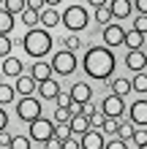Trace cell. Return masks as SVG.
Masks as SVG:
<instances>
[{
    "mask_svg": "<svg viewBox=\"0 0 147 149\" xmlns=\"http://www.w3.org/2000/svg\"><path fill=\"white\" fill-rule=\"evenodd\" d=\"M14 95H16V90L11 84H0V106H8L14 100Z\"/></svg>",
    "mask_w": 147,
    "mask_h": 149,
    "instance_id": "obj_26",
    "label": "cell"
},
{
    "mask_svg": "<svg viewBox=\"0 0 147 149\" xmlns=\"http://www.w3.org/2000/svg\"><path fill=\"white\" fill-rule=\"evenodd\" d=\"M82 68L90 79H101V81H112L115 76V68H117V57L112 54V49L103 43V46H90L87 54L82 60Z\"/></svg>",
    "mask_w": 147,
    "mask_h": 149,
    "instance_id": "obj_1",
    "label": "cell"
},
{
    "mask_svg": "<svg viewBox=\"0 0 147 149\" xmlns=\"http://www.w3.org/2000/svg\"><path fill=\"white\" fill-rule=\"evenodd\" d=\"M22 49L30 57H46L52 52V36L46 27H30L22 36Z\"/></svg>",
    "mask_w": 147,
    "mask_h": 149,
    "instance_id": "obj_2",
    "label": "cell"
},
{
    "mask_svg": "<svg viewBox=\"0 0 147 149\" xmlns=\"http://www.w3.org/2000/svg\"><path fill=\"white\" fill-rule=\"evenodd\" d=\"M44 146H46V149H63V138H60V136H52Z\"/></svg>",
    "mask_w": 147,
    "mask_h": 149,
    "instance_id": "obj_39",
    "label": "cell"
},
{
    "mask_svg": "<svg viewBox=\"0 0 147 149\" xmlns=\"http://www.w3.org/2000/svg\"><path fill=\"white\" fill-rule=\"evenodd\" d=\"M128 114H131V122H134L136 127L147 125V100H134L131 109H128Z\"/></svg>",
    "mask_w": 147,
    "mask_h": 149,
    "instance_id": "obj_10",
    "label": "cell"
},
{
    "mask_svg": "<svg viewBox=\"0 0 147 149\" xmlns=\"http://www.w3.org/2000/svg\"><path fill=\"white\" fill-rule=\"evenodd\" d=\"M11 46H14V43H11V38L0 33V57H8V54H11Z\"/></svg>",
    "mask_w": 147,
    "mask_h": 149,
    "instance_id": "obj_32",
    "label": "cell"
},
{
    "mask_svg": "<svg viewBox=\"0 0 147 149\" xmlns=\"http://www.w3.org/2000/svg\"><path fill=\"white\" fill-rule=\"evenodd\" d=\"M87 119H90V127H101V125H103V119H106V114H103V111H93Z\"/></svg>",
    "mask_w": 147,
    "mask_h": 149,
    "instance_id": "obj_34",
    "label": "cell"
},
{
    "mask_svg": "<svg viewBox=\"0 0 147 149\" xmlns=\"http://www.w3.org/2000/svg\"><path fill=\"white\" fill-rule=\"evenodd\" d=\"M11 30H14V14L3 6V8H0V33H3V36H8Z\"/></svg>",
    "mask_w": 147,
    "mask_h": 149,
    "instance_id": "obj_22",
    "label": "cell"
},
{
    "mask_svg": "<svg viewBox=\"0 0 147 149\" xmlns=\"http://www.w3.org/2000/svg\"><path fill=\"white\" fill-rule=\"evenodd\" d=\"M87 3H90L93 8H98V6H106V3H109V0H87Z\"/></svg>",
    "mask_w": 147,
    "mask_h": 149,
    "instance_id": "obj_44",
    "label": "cell"
},
{
    "mask_svg": "<svg viewBox=\"0 0 147 149\" xmlns=\"http://www.w3.org/2000/svg\"><path fill=\"white\" fill-rule=\"evenodd\" d=\"M11 149H30L27 136H11Z\"/></svg>",
    "mask_w": 147,
    "mask_h": 149,
    "instance_id": "obj_31",
    "label": "cell"
},
{
    "mask_svg": "<svg viewBox=\"0 0 147 149\" xmlns=\"http://www.w3.org/2000/svg\"><path fill=\"white\" fill-rule=\"evenodd\" d=\"M30 76L36 79V81H44V79H49V76H52V65H49V63H44V60H38V63H33Z\"/></svg>",
    "mask_w": 147,
    "mask_h": 149,
    "instance_id": "obj_20",
    "label": "cell"
},
{
    "mask_svg": "<svg viewBox=\"0 0 147 149\" xmlns=\"http://www.w3.org/2000/svg\"><path fill=\"white\" fill-rule=\"evenodd\" d=\"M52 73H57V76H71L74 71H76V52H71V49H63V52H55L52 54Z\"/></svg>",
    "mask_w": 147,
    "mask_h": 149,
    "instance_id": "obj_4",
    "label": "cell"
},
{
    "mask_svg": "<svg viewBox=\"0 0 147 149\" xmlns=\"http://www.w3.org/2000/svg\"><path fill=\"white\" fill-rule=\"evenodd\" d=\"M103 149H125V141H123L120 136H115L109 144H103Z\"/></svg>",
    "mask_w": 147,
    "mask_h": 149,
    "instance_id": "obj_37",
    "label": "cell"
},
{
    "mask_svg": "<svg viewBox=\"0 0 147 149\" xmlns=\"http://www.w3.org/2000/svg\"><path fill=\"white\" fill-rule=\"evenodd\" d=\"M117 125H120L117 117H106L101 127H103V133H106V136H117Z\"/></svg>",
    "mask_w": 147,
    "mask_h": 149,
    "instance_id": "obj_29",
    "label": "cell"
},
{
    "mask_svg": "<svg viewBox=\"0 0 147 149\" xmlns=\"http://www.w3.org/2000/svg\"><path fill=\"white\" fill-rule=\"evenodd\" d=\"M27 3V8H33V11H41V8L46 6V0H25Z\"/></svg>",
    "mask_w": 147,
    "mask_h": 149,
    "instance_id": "obj_41",
    "label": "cell"
},
{
    "mask_svg": "<svg viewBox=\"0 0 147 149\" xmlns=\"http://www.w3.org/2000/svg\"><path fill=\"white\" fill-rule=\"evenodd\" d=\"M134 130H136L134 122H120V125H117V136L123 138V141H128V138L134 136Z\"/></svg>",
    "mask_w": 147,
    "mask_h": 149,
    "instance_id": "obj_27",
    "label": "cell"
},
{
    "mask_svg": "<svg viewBox=\"0 0 147 149\" xmlns=\"http://www.w3.org/2000/svg\"><path fill=\"white\" fill-rule=\"evenodd\" d=\"M0 3H3V0H0Z\"/></svg>",
    "mask_w": 147,
    "mask_h": 149,
    "instance_id": "obj_47",
    "label": "cell"
},
{
    "mask_svg": "<svg viewBox=\"0 0 147 149\" xmlns=\"http://www.w3.org/2000/svg\"><path fill=\"white\" fill-rule=\"evenodd\" d=\"M103 43H106L109 49H115V46H123L125 43V30L120 27V24H103Z\"/></svg>",
    "mask_w": 147,
    "mask_h": 149,
    "instance_id": "obj_7",
    "label": "cell"
},
{
    "mask_svg": "<svg viewBox=\"0 0 147 149\" xmlns=\"http://www.w3.org/2000/svg\"><path fill=\"white\" fill-rule=\"evenodd\" d=\"M144 33H139V30H131V33H125V46L128 49H142L144 46Z\"/></svg>",
    "mask_w": 147,
    "mask_h": 149,
    "instance_id": "obj_23",
    "label": "cell"
},
{
    "mask_svg": "<svg viewBox=\"0 0 147 149\" xmlns=\"http://www.w3.org/2000/svg\"><path fill=\"white\" fill-rule=\"evenodd\" d=\"M8 127V114H6V106H0V130Z\"/></svg>",
    "mask_w": 147,
    "mask_h": 149,
    "instance_id": "obj_42",
    "label": "cell"
},
{
    "mask_svg": "<svg viewBox=\"0 0 147 149\" xmlns=\"http://www.w3.org/2000/svg\"><path fill=\"white\" fill-rule=\"evenodd\" d=\"M38 92H41V98L44 100H55L57 98V92H60V84H57V79H44V81H38Z\"/></svg>",
    "mask_w": 147,
    "mask_h": 149,
    "instance_id": "obj_12",
    "label": "cell"
},
{
    "mask_svg": "<svg viewBox=\"0 0 147 149\" xmlns=\"http://www.w3.org/2000/svg\"><path fill=\"white\" fill-rule=\"evenodd\" d=\"M101 111L106 114V117H117L120 119V114L125 111V103H123V98H120L117 92H112L106 100H103V106H101Z\"/></svg>",
    "mask_w": 147,
    "mask_h": 149,
    "instance_id": "obj_8",
    "label": "cell"
},
{
    "mask_svg": "<svg viewBox=\"0 0 147 149\" xmlns=\"http://www.w3.org/2000/svg\"><path fill=\"white\" fill-rule=\"evenodd\" d=\"M103 136L98 133L96 127H90L87 133H82V149H103Z\"/></svg>",
    "mask_w": 147,
    "mask_h": 149,
    "instance_id": "obj_11",
    "label": "cell"
},
{
    "mask_svg": "<svg viewBox=\"0 0 147 149\" xmlns=\"http://www.w3.org/2000/svg\"><path fill=\"white\" fill-rule=\"evenodd\" d=\"M125 149H147V125H139L134 136L125 141Z\"/></svg>",
    "mask_w": 147,
    "mask_h": 149,
    "instance_id": "obj_13",
    "label": "cell"
},
{
    "mask_svg": "<svg viewBox=\"0 0 147 149\" xmlns=\"http://www.w3.org/2000/svg\"><path fill=\"white\" fill-rule=\"evenodd\" d=\"M36 79H33V76H25V73H19V76H16V87H14V90L16 92H19V95H33V92H36Z\"/></svg>",
    "mask_w": 147,
    "mask_h": 149,
    "instance_id": "obj_18",
    "label": "cell"
},
{
    "mask_svg": "<svg viewBox=\"0 0 147 149\" xmlns=\"http://www.w3.org/2000/svg\"><path fill=\"white\" fill-rule=\"evenodd\" d=\"M134 8L139 14H147V0H134Z\"/></svg>",
    "mask_w": 147,
    "mask_h": 149,
    "instance_id": "obj_43",
    "label": "cell"
},
{
    "mask_svg": "<svg viewBox=\"0 0 147 149\" xmlns=\"http://www.w3.org/2000/svg\"><path fill=\"white\" fill-rule=\"evenodd\" d=\"M63 43H65V49H71V52H76V49L82 46L79 36H74V33H71V36H65V38H63Z\"/></svg>",
    "mask_w": 147,
    "mask_h": 149,
    "instance_id": "obj_33",
    "label": "cell"
},
{
    "mask_svg": "<svg viewBox=\"0 0 147 149\" xmlns=\"http://www.w3.org/2000/svg\"><path fill=\"white\" fill-rule=\"evenodd\" d=\"M0 149H11V136L6 130H0Z\"/></svg>",
    "mask_w": 147,
    "mask_h": 149,
    "instance_id": "obj_40",
    "label": "cell"
},
{
    "mask_svg": "<svg viewBox=\"0 0 147 149\" xmlns=\"http://www.w3.org/2000/svg\"><path fill=\"white\" fill-rule=\"evenodd\" d=\"M55 100H57V106H71V100H74V98H71V92H57V98H55Z\"/></svg>",
    "mask_w": 147,
    "mask_h": 149,
    "instance_id": "obj_38",
    "label": "cell"
},
{
    "mask_svg": "<svg viewBox=\"0 0 147 149\" xmlns=\"http://www.w3.org/2000/svg\"><path fill=\"white\" fill-rule=\"evenodd\" d=\"M109 8H112V16H115V19H125V16H131L134 3L131 0H112Z\"/></svg>",
    "mask_w": 147,
    "mask_h": 149,
    "instance_id": "obj_16",
    "label": "cell"
},
{
    "mask_svg": "<svg viewBox=\"0 0 147 149\" xmlns=\"http://www.w3.org/2000/svg\"><path fill=\"white\" fill-rule=\"evenodd\" d=\"M71 98H74V100H79V103L93 100V87H90L87 81H76V84L71 87Z\"/></svg>",
    "mask_w": 147,
    "mask_h": 149,
    "instance_id": "obj_17",
    "label": "cell"
},
{
    "mask_svg": "<svg viewBox=\"0 0 147 149\" xmlns=\"http://www.w3.org/2000/svg\"><path fill=\"white\" fill-rule=\"evenodd\" d=\"M60 22L68 27V33H79L84 30L90 24V14H87V8H82V6H68L63 14H60Z\"/></svg>",
    "mask_w": 147,
    "mask_h": 149,
    "instance_id": "obj_3",
    "label": "cell"
},
{
    "mask_svg": "<svg viewBox=\"0 0 147 149\" xmlns=\"http://www.w3.org/2000/svg\"><path fill=\"white\" fill-rule=\"evenodd\" d=\"M52 136H55V122H52V119H46V117H36V119L30 122V138H33V141L46 144Z\"/></svg>",
    "mask_w": 147,
    "mask_h": 149,
    "instance_id": "obj_6",
    "label": "cell"
},
{
    "mask_svg": "<svg viewBox=\"0 0 147 149\" xmlns=\"http://www.w3.org/2000/svg\"><path fill=\"white\" fill-rule=\"evenodd\" d=\"M60 3V0H46V6H57Z\"/></svg>",
    "mask_w": 147,
    "mask_h": 149,
    "instance_id": "obj_45",
    "label": "cell"
},
{
    "mask_svg": "<svg viewBox=\"0 0 147 149\" xmlns=\"http://www.w3.org/2000/svg\"><path fill=\"white\" fill-rule=\"evenodd\" d=\"M38 22L44 24L46 30L57 27V24H60V14L55 11V6H46V8H41V11H38Z\"/></svg>",
    "mask_w": 147,
    "mask_h": 149,
    "instance_id": "obj_14",
    "label": "cell"
},
{
    "mask_svg": "<svg viewBox=\"0 0 147 149\" xmlns=\"http://www.w3.org/2000/svg\"><path fill=\"white\" fill-rule=\"evenodd\" d=\"M3 6H6L11 14H22L25 8H27V3H25V0H3Z\"/></svg>",
    "mask_w": 147,
    "mask_h": 149,
    "instance_id": "obj_28",
    "label": "cell"
},
{
    "mask_svg": "<svg viewBox=\"0 0 147 149\" xmlns=\"http://www.w3.org/2000/svg\"><path fill=\"white\" fill-rule=\"evenodd\" d=\"M134 30H139V33H144L147 36V14H139L134 19Z\"/></svg>",
    "mask_w": 147,
    "mask_h": 149,
    "instance_id": "obj_36",
    "label": "cell"
},
{
    "mask_svg": "<svg viewBox=\"0 0 147 149\" xmlns=\"http://www.w3.org/2000/svg\"><path fill=\"white\" fill-rule=\"evenodd\" d=\"M22 71H25V68H22V60L19 57H11V54L3 57V76L6 79H16Z\"/></svg>",
    "mask_w": 147,
    "mask_h": 149,
    "instance_id": "obj_15",
    "label": "cell"
},
{
    "mask_svg": "<svg viewBox=\"0 0 147 149\" xmlns=\"http://www.w3.org/2000/svg\"><path fill=\"white\" fill-rule=\"evenodd\" d=\"M131 90L139 95H147V73L144 71H136V76L131 79Z\"/></svg>",
    "mask_w": 147,
    "mask_h": 149,
    "instance_id": "obj_24",
    "label": "cell"
},
{
    "mask_svg": "<svg viewBox=\"0 0 147 149\" xmlns=\"http://www.w3.org/2000/svg\"><path fill=\"white\" fill-rule=\"evenodd\" d=\"M144 52H147V38H144Z\"/></svg>",
    "mask_w": 147,
    "mask_h": 149,
    "instance_id": "obj_46",
    "label": "cell"
},
{
    "mask_svg": "<svg viewBox=\"0 0 147 149\" xmlns=\"http://www.w3.org/2000/svg\"><path fill=\"white\" fill-rule=\"evenodd\" d=\"M68 125H71V133L82 136V133L90 130V119H87V114H74V117L68 119Z\"/></svg>",
    "mask_w": 147,
    "mask_h": 149,
    "instance_id": "obj_19",
    "label": "cell"
},
{
    "mask_svg": "<svg viewBox=\"0 0 147 149\" xmlns=\"http://www.w3.org/2000/svg\"><path fill=\"white\" fill-rule=\"evenodd\" d=\"M16 117L30 125L36 117H41V100L33 98V95H22V100L16 103Z\"/></svg>",
    "mask_w": 147,
    "mask_h": 149,
    "instance_id": "obj_5",
    "label": "cell"
},
{
    "mask_svg": "<svg viewBox=\"0 0 147 149\" xmlns=\"http://www.w3.org/2000/svg\"><path fill=\"white\" fill-rule=\"evenodd\" d=\"M109 87H112V92H117V95H120V98H125L128 92H134V90H131V81H128V79H120V76H117V79L112 76Z\"/></svg>",
    "mask_w": 147,
    "mask_h": 149,
    "instance_id": "obj_21",
    "label": "cell"
},
{
    "mask_svg": "<svg viewBox=\"0 0 147 149\" xmlns=\"http://www.w3.org/2000/svg\"><path fill=\"white\" fill-rule=\"evenodd\" d=\"M125 65L131 68V71H144L147 68V52L142 49H128V54H125Z\"/></svg>",
    "mask_w": 147,
    "mask_h": 149,
    "instance_id": "obj_9",
    "label": "cell"
},
{
    "mask_svg": "<svg viewBox=\"0 0 147 149\" xmlns=\"http://www.w3.org/2000/svg\"><path fill=\"white\" fill-rule=\"evenodd\" d=\"M19 16H22V22L27 24V27H33V24L38 22V11H33V8H25V11H22Z\"/></svg>",
    "mask_w": 147,
    "mask_h": 149,
    "instance_id": "obj_30",
    "label": "cell"
},
{
    "mask_svg": "<svg viewBox=\"0 0 147 149\" xmlns=\"http://www.w3.org/2000/svg\"><path fill=\"white\" fill-rule=\"evenodd\" d=\"M112 19H115V16H112V8H109V3L96 8V22H98V24H109Z\"/></svg>",
    "mask_w": 147,
    "mask_h": 149,
    "instance_id": "obj_25",
    "label": "cell"
},
{
    "mask_svg": "<svg viewBox=\"0 0 147 149\" xmlns=\"http://www.w3.org/2000/svg\"><path fill=\"white\" fill-rule=\"evenodd\" d=\"M71 119V111H68V106H57L55 111V122H68Z\"/></svg>",
    "mask_w": 147,
    "mask_h": 149,
    "instance_id": "obj_35",
    "label": "cell"
}]
</instances>
